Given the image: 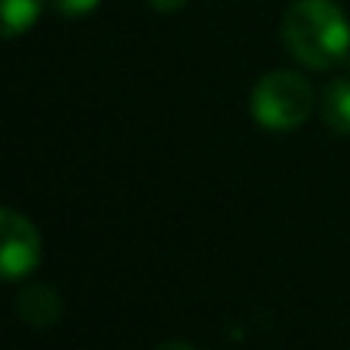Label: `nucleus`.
Instances as JSON below:
<instances>
[{"instance_id": "6e6552de", "label": "nucleus", "mask_w": 350, "mask_h": 350, "mask_svg": "<svg viewBox=\"0 0 350 350\" xmlns=\"http://www.w3.org/2000/svg\"><path fill=\"white\" fill-rule=\"evenodd\" d=\"M151 6L160 12H178L181 6H187V0H151Z\"/></svg>"}, {"instance_id": "0eeeda50", "label": "nucleus", "mask_w": 350, "mask_h": 350, "mask_svg": "<svg viewBox=\"0 0 350 350\" xmlns=\"http://www.w3.org/2000/svg\"><path fill=\"white\" fill-rule=\"evenodd\" d=\"M49 3H53V10L59 12V16L80 18V16H90V12L96 10L102 0H49Z\"/></svg>"}, {"instance_id": "7ed1b4c3", "label": "nucleus", "mask_w": 350, "mask_h": 350, "mask_svg": "<svg viewBox=\"0 0 350 350\" xmlns=\"http://www.w3.org/2000/svg\"><path fill=\"white\" fill-rule=\"evenodd\" d=\"M0 230H3V252H0V267H3L6 283H18V280L31 277L40 267L43 258V240L40 230L34 228L25 212L6 206L0 212Z\"/></svg>"}, {"instance_id": "f03ea898", "label": "nucleus", "mask_w": 350, "mask_h": 350, "mask_svg": "<svg viewBox=\"0 0 350 350\" xmlns=\"http://www.w3.org/2000/svg\"><path fill=\"white\" fill-rule=\"evenodd\" d=\"M317 108V92L304 74L295 71H271L252 86L249 111L255 123L267 133H292L304 126Z\"/></svg>"}, {"instance_id": "1a4fd4ad", "label": "nucleus", "mask_w": 350, "mask_h": 350, "mask_svg": "<svg viewBox=\"0 0 350 350\" xmlns=\"http://www.w3.org/2000/svg\"><path fill=\"white\" fill-rule=\"evenodd\" d=\"M154 350H197V347L187 345V341H163V345H157Z\"/></svg>"}, {"instance_id": "39448f33", "label": "nucleus", "mask_w": 350, "mask_h": 350, "mask_svg": "<svg viewBox=\"0 0 350 350\" xmlns=\"http://www.w3.org/2000/svg\"><path fill=\"white\" fill-rule=\"evenodd\" d=\"M320 114L335 135H350V77H338L323 90Z\"/></svg>"}, {"instance_id": "f257e3e1", "label": "nucleus", "mask_w": 350, "mask_h": 350, "mask_svg": "<svg viewBox=\"0 0 350 350\" xmlns=\"http://www.w3.org/2000/svg\"><path fill=\"white\" fill-rule=\"evenodd\" d=\"M283 43L310 71H332L350 59V18L335 0H295L283 16Z\"/></svg>"}, {"instance_id": "20e7f679", "label": "nucleus", "mask_w": 350, "mask_h": 350, "mask_svg": "<svg viewBox=\"0 0 350 350\" xmlns=\"http://www.w3.org/2000/svg\"><path fill=\"white\" fill-rule=\"evenodd\" d=\"M62 310H65V301H62L59 289L49 283H28L18 289L16 295V314L22 323H28L31 329H49L62 320Z\"/></svg>"}, {"instance_id": "423d86ee", "label": "nucleus", "mask_w": 350, "mask_h": 350, "mask_svg": "<svg viewBox=\"0 0 350 350\" xmlns=\"http://www.w3.org/2000/svg\"><path fill=\"white\" fill-rule=\"evenodd\" d=\"M46 0H3V34L18 37L34 28Z\"/></svg>"}]
</instances>
